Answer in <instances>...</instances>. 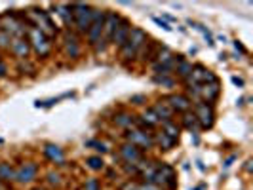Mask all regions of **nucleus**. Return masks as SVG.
<instances>
[{
  "label": "nucleus",
  "instance_id": "obj_1",
  "mask_svg": "<svg viewBox=\"0 0 253 190\" xmlns=\"http://www.w3.org/2000/svg\"><path fill=\"white\" fill-rule=\"evenodd\" d=\"M147 38H149V34L145 32L143 29L139 27H131V32H129V36H127L126 44L120 48V55L122 59H133L137 57V54H139V50L143 48V44L147 42Z\"/></svg>",
  "mask_w": 253,
  "mask_h": 190
},
{
  "label": "nucleus",
  "instance_id": "obj_2",
  "mask_svg": "<svg viewBox=\"0 0 253 190\" xmlns=\"http://www.w3.org/2000/svg\"><path fill=\"white\" fill-rule=\"evenodd\" d=\"M70 12H72V25L80 34H86L92 21H94V8L90 4H70Z\"/></svg>",
  "mask_w": 253,
  "mask_h": 190
},
{
  "label": "nucleus",
  "instance_id": "obj_3",
  "mask_svg": "<svg viewBox=\"0 0 253 190\" xmlns=\"http://www.w3.org/2000/svg\"><path fill=\"white\" fill-rule=\"evenodd\" d=\"M25 38H27V42L31 44V50H34V54H36L38 57H46V55L52 52V42H50V38H48L44 32H40L36 27H29Z\"/></svg>",
  "mask_w": 253,
  "mask_h": 190
},
{
  "label": "nucleus",
  "instance_id": "obj_4",
  "mask_svg": "<svg viewBox=\"0 0 253 190\" xmlns=\"http://www.w3.org/2000/svg\"><path fill=\"white\" fill-rule=\"evenodd\" d=\"M0 30L10 34L12 38H23L27 34V27L23 25V21L15 14H4L0 15Z\"/></svg>",
  "mask_w": 253,
  "mask_h": 190
},
{
  "label": "nucleus",
  "instance_id": "obj_5",
  "mask_svg": "<svg viewBox=\"0 0 253 190\" xmlns=\"http://www.w3.org/2000/svg\"><path fill=\"white\" fill-rule=\"evenodd\" d=\"M126 141L129 145L137 146L139 150H149V148L155 146V137H153V133H147L145 130H137V128L127 130Z\"/></svg>",
  "mask_w": 253,
  "mask_h": 190
},
{
  "label": "nucleus",
  "instance_id": "obj_6",
  "mask_svg": "<svg viewBox=\"0 0 253 190\" xmlns=\"http://www.w3.org/2000/svg\"><path fill=\"white\" fill-rule=\"evenodd\" d=\"M192 112H194V116H196L200 130H210V128H213V124H215V110H213L211 105L198 101L196 105H194V110H192Z\"/></svg>",
  "mask_w": 253,
  "mask_h": 190
},
{
  "label": "nucleus",
  "instance_id": "obj_7",
  "mask_svg": "<svg viewBox=\"0 0 253 190\" xmlns=\"http://www.w3.org/2000/svg\"><path fill=\"white\" fill-rule=\"evenodd\" d=\"M103 19H105V12H101V10H95L94 8V21H92V25H90V29L86 32V36H88V44L90 46H95L103 38Z\"/></svg>",
  "mask_w": 253,
  "mask_h": 190
},
{
  "label": "nucleus",
  "instance_id": "obj_8",
  "mask_svg": "<svg viewBox=\"0 0 253 190\" xmlns=\"http://www.w3.org/2000/svg\"><path fill=\"white\" fill-rule=\"evenodd\" d=\"M63 52L65 55L70 59H76L82 52V46H80V38L72 32V30H65L63 32Z\"/></svg>",
  "mask_w": 253,
  "mask_h": 190
},
{
  "label": "nucleus",
  "instance_id": "obj_9",
  "mask_svg": "<svg viewBox=\"0 0 253 190\" xmlns=\"http://www.w3.org/2000/svg\"><path fill=\"white\" fill-rule=\"evenodd\" d=\"M131 21L127 19V17H122L120 19V23H118V27H116V30H114V34H113V42L118 50L122 48V46L126 44V40H127V36H129V32H131Z\"/></svg>",
  "mask_w": 253,
  "mask_h": 190
},
{
  "label": "nucleus",
  "instance_id": "obj_10",
  "mask_svg": "<svg viewBox=\"0 0 253 190\" xmlns=\"http://www.w3.org/2000/svg\"><path fill=\"white\" fill-rule=\"evenodd\" d=\"M221 95V84L219 82H211V84H202L200 86V101L206 103V105H211L219 99Z\"/></svg>",
  "mask_w": 253,
  "mask_h": 190
},
{
  "label": "nucleus",
  "instance_id": "obj_11",
  "mask_svg": "<svg viewBox=\"0 0 253 190\" xmlns=\"http://www.w3.org/2000/svg\"><path fill=\"white\" fill-rule=\"evenodd\" d=\"M120 19H122V15H118L116 12H105V19H103V40L105 42L113 40V34L120 23Z\"/></svg>",
  "mask_w": 253,
  "mask_h": 190
},
{
  "label": "nucleus",
  "instance_id": "obj_12",
  "mask_svg": "<svg viewBox=\"0 0 253 190\" xmlns=\"http://www.w3.org/2000/svg\"><path fill=\"white\" fill-rule=\"evenodd\" d=\"M164 101L171 107L173 112H181V114L187 112V110H190V107H192V101H190L187 95H181V93H171Z\"/></svg>",
  "mask_w": 253,
  "mask_h": 190
},
{
  "label": "nucleus",
  "instance_id": "obj_13",
  "mask_svg": "<svg viewBox=\"0 0 253 190\" xmlns=\"http://www.w3.org/2000/svg\"><path fill=\"white\" fill-rule=\"evenodd\" d=\"M34 177H36V163L29 162V163H23V165L15 171V183H19V185H29V183L34 181Z\"/></svg>",
  "mask_w": 253,
  "mask_h": 190
},
{
  "label": "nucleus",
  "instance_id": "obj_14",
  "mask_svg": "<svg viewBox=\"0 0 253 190\" xmlns=\"http://www.w3.org/2000/svg\"><path fill=\"white\" fill-rule=\"evenodd\" d=\"M120 158L126 162V163H137L145 156H143V150H139L137 146L124 143V145L120 146Z\"/></svg>",
  "mask_w": 253,
  "mask_h": 190
},
{
  "label": "nucleus",
  "instance_id": "obj_15",
  "mask_svg": "<svg viewBox=\"0 0 253 190\" xmlns=\"http://www.w3.org/2000/svg\"><path fill=\"white\" fill-rule=\"evenodd\" d=\"M10 50L15 57H19L21 61H25L31 54V44L27 42V38H12V44H10Z\"/></svg>",
  "mask_w": 253,
  "mask_h": 190
},
{
  "label": "nucleus",
  "instance_id": "obj_16",
  "mask_svg": "<svg viewBox=\"0 0 253 190\" xmlns=\"http://www.w3.org/2000/svg\"><path fill=\"white\" fill-rule=\"evenodd\" d=\"M153 110H155V114L158 116V120H160V124H162V122H169V120L173 118V114H175V112L171 110V107H169L164 99H160V101L156 103L155 107H153Z\"/></svg>",
  "mask_w": 253,
  "mask_h": 190
},
{
  "label": "nucleus",
  "instance_id": "obj_17",
  "mask_svg": "<svg viewBox=\"0 0 253 190\" xmlns=\"http://www.w3.org/2000/svg\"><path fill=\"white\" fill-rule=\"evenodd\" d=\"M113 122L118 128H122V130H131V128L137 126V116H133V114H129V112H118V114L113 118Z\"/></svg>",
  "mask_w": 253,
  "mask_h": 190
},
{
  "label": "nucleus",
  "instance_id": "obj_18",
  "mask_svg": "<svg viewBox=\"0 0 253 190\" xmlns=\"http://www.w3.org/2000/svg\"><path fill=\"white\" fill-rule=\"evenodd\" d=\"M44 154H46V158L52 162H56V163H65V154H63V150L59 148L57 145H46L44 146Z\"/></svg>",
  "mask_w": 253,
  "mask_h": 190
},
{
  "label": "nucleus",
  "instance_id": "obj_19",
  "mask_svg": "<svg viewBox=\"0 0 253 190\" xmlns=\"http://www.w3.org/2000/svg\"><path fill=\"white\" fill-rule=\"evenodd\" d=\"M181 124H183L185 130H189L190 133H196L200 130V126H198V120L194 116V112L192 110H187L183 112V116H181Z\"/></svg>",
  "mask_w": 253,
  "mask_h": 190
},
{
  "label": "nucleus",
  "instance_id": "obj_20",
  "mask_svg": "<svg viewBox=\"0 0 253 190\" xmlns=\"http://www.w3.org/2000/svg\"><path fill=\"white\" fill-rule=\"evenodd\" d=\"M141 124L147 128V130H151V128H155V126H158L160 124V120H158V116L155 114V110L153 109H145L143 112H141Z\"/></svg>",
  "mask_w": 253,
  "mask_h": 190
},
{
  "label": "nucleus",
  "instance_id": "obj_21",
  "mask_svg": "<svg viewBox=\"0 0 253 190\" xmlns=\"http://www.w3.org/2000/svg\"><path fill=\"white\" fill-rule=\"evenodd\" d=\"M56 14L63 19L65 25H72V12H70V4H56L54 6Z\"/></svg>",
  "mask_w": 253,
  "mask_h": 190
},
{
  "label": "nucleus",
  "instance_id": "obj_22",
  "mask_svg": "<svg viewBox=\"0 0 253 190\" xmlns=\"http://www.w3.org/2000/svg\"><path fill=\"white\" fill-rule=\"evenodd\" d=\"M179 132H181V128H179L173 120H169V122H162V133H166L169 139L177 141V139H179Z\"/></svg>",
  "mask_w": 253,
  "mask_h": 190
},
{
  "label": "nucleus",
  "instance_id": "obj_23",
  "mask_svg": "<svg viewBox=\"0 0 253 190\" xmlns=\"http://www.w3.org/2000/svg\"><path fill=\"white\" fill-rule=\"evenodd\" d=\"M175 73H177L179 78L189 80V78H190V73H192V63H190V61H187V57H185L183 61H179V63H177Z\"/></svg>",
  "mask_w": 253,
  "mask_h": 190
},
{
  "label": "nucleus",
  "instance_id": "obj_24",
  "mask_svg": "<svg viewBox=\"0 0 253 190\" xmlns=\"http://www.w3.org/2000/svg\"><path fill=\"white\" fill-rule=\"evenodd\" d=\"M0 181L2 183H12V181H15V169L10 163H6V162L0 163Z\"/></svg>",
  "mask_w": 253,
  "mask_h": 190
},
{
  "label": "nucleus",
  "instance_id": "obj_25",
  "mask_svg": "<svg viewBox=\"0 0 253 190\" xmlns=\"http://www.w3.org/2000/svg\"><path fill=\"white\" fill-rule=\"evenodd\" d=\"M158 143V145L162 146L164 150H169V148H173V146L177 145V141H173V139H169L166 133H158L155 137V145Z\"/></svg>",
  "mask_w": 253,
  "mask_h": 190
},
{
  "label": "nucleus",
  "instance_id": "obj_26",
  "mask_svg": "<svg viewBox=\"0 0 253 190\" xmlns=\"http://www.w3.org/2000/svg\"><path fill=\"white\" fill-rule=\"evenodd\" d=\"M185 86H187V93L190 95L189 99L192 101H200V86L202 84H194V82H190V80H185Z\"/></svg>",
  "mask_w": 253,
  "mask_h": 190
},
{
  "label": "nucleus",
  "instance_id": "obj_27",
  "mask_svg": "<svg viewBox=\"0 0 253 190\" xmlns=\"http://www.w3.org/2000/svg\"><path fill=\"white\" fill-rule=\"evenodd\" d=\"M86 163H88V167L94 169V171H101V169L105 167V162H103L101 156H92V158L86 160Z\"/></svg>",
  "mask_w": 253,
  "mask_h": 190
},
{
  "label": "nucleus",
  "instance_id": "obj_28",
  "mask_svg": "<svg viewBox=\"0 0 253 190\" xmlns=\"http://www.w3.org/2000/svg\"><path fill=\"white\" fill-rule=\"evenodd\" d=\"M86 146H88V148H94V150H97V152H101V154H107V152H109L107 145H105V143H101V141H95V139H90V141H86Z\"/></svg>",
  "mask_w": 253,
  "mask_h": 190
},
{
  "label": "nucleus",
  "instance_id": "obj_29",
  "mask_svg": "<svg viewBox=\"0 0 253 190\" xmlns=\"http://www.w3.org/2000/svg\"><path fill=\"white\" fill-rule=\"evenodd\" d=\"M153 80H155L158 86H164V88H173V86H175V80H173L171 76H156L155 74Z\"/></svg>",
  "mask_w": 253,
  "mask_h": 190
},
{
  "label": "nucleus",
  "instance_id": "obj_30",
  "mask_svg": "<svg viewBox=\"0 0 253 190\" xmlns=\"http://www.w3.org/2000/svg\"><path fill=\"white\" fill-rule=\"evenodd\" d=\"M61 173H57V171H50L48 175H46V181H48V185H52V187H59L61 185Z\"/></svg>",
  "mask_w": 253,
  "mask_h": 190
},
{
  "label": "nucleus",
  "instance_id": "obj_31",
  "mask_svg": "<svg viewBox=\"0 0 253 190\" xmlns=\"http://www.w3.org/2000/svg\"><path fill=\"white\" fill-rule=\"evenodd\" d=\"M10 44H12V36L0 30V48H2V50H6V48H10Z\"/></svg>",
  "mask_w": 253,
  "mask_h": 190
},
{
  "label": "nucleus",
  "instance_id": "obj_32",
  "mask_svg": "<svg viewBox=\"0 0 253 190\" xmlns=\"http://www.w3.org/2000/svg\"><path fill=\"white\" fill-rule=\"evenodd\" d=\"M84 190H101V185H99L97 179H88L84 185Z\"/></svg>",
  "mask_w": 253,
  "mask_h": 190
},
{
  "label": "nucleus",
  "instance_id": "obj_33",
  "mask_svg": "<svg viewBox=\"0 0 253 190\" xmlns=\"http://www.w3.org/2000/svg\"><path fill=\"white\" fill-rule=\"evenodd\" d=\"M153 21H155L158 27H162V29L166 30V32H171V30H173V27H171L169 23H166L164 19H160V17H153Z\"/></svg>",
  "mask_w": 253,
  "mask_h": 190
},
{
  "label": "nucleus",
  "instance_id": "obj_34",
  "mask_svg": "<svg viewBox=\"0 0 253 190\" xmlns=\"http://www.w3.org/2000/svg\"><path fill=\"white\" fill-rule=\"evenodd\" d=\"M120 190H139V183H135V181H127L126 185H122V189Z\"/></svg>",
  "mask_w": 253,
  "mask_h": 190
},
{
  "label": "nucleus",
  "instance_id": "obj_35",
  "mask_svg": "<svg viewBox=\"0 0 253 190\" xmlns=\"http://www.w3.org/2000/svg\"><path fill=\"white\" fill-rule=\"evenodd\" d=\"M139 190H164V189L156 187L153 183H139Z\"/></svg>",
  "mask_w": 253,
  "mask_h": 190
},
{
  "label": "nucleus",
  "instance_id": "obj_36",
  "mask_svg": "<svg viewBox=\"0 0 253 190\" xmlns=\"http://www.w3.org/2000/svg\"><path fill=\"white\" fill-rule=\"evenodd\" d=\"M129 101L133 103V105H143V103H147V97L145 95H131Z\"/></svg>",
  "mask_w": 253,
  "mask_h": 190
},
{
  "label": "nucleus",
  "instance_id": "obj_37",
  "mask_svg": "<svg viewBox=\"0 0 253 190\" xmlns=\"http://www.w3.org/2000/svg\"><path fill=\"white\" fill-rule=\"evenodd\" d=\"M232 84H234V86H238V88H244V80L238 78V76H232Z\"/></svg>",
  "mask_w": 253,
  "mask_h": 190
},
{
  "label": "nucleus",
  "instance_id": "obj_38",
  "mask_svg": "<svg viewBox=\"0 0 253 190\" xmlns=\"http://www.w3.org/2000/svg\"><path fill=\"white\" fill-rule=\"evenodd\" d=\"M6 73H8V67H6L2 61H0V78H4V76H6Z\"/></svg>",
  "mask_w": 253,
  "mask_h": 190
},
{
  "label": "nucleus",
  "instance_id": "obj_39",
  "mask_svg": "<svg viewBox=\"0 0 253 190\" xmlns=\"http://www.w3.org/2000/svg\"><path fill=\"white\" fill-rule=\"evenodd\" d=\"M234 48H236V50H238V52H242V54H248V50H246V48H244V46L240 44L238 40H234Z\"/></svg>",
  "mask_w": 253,
  "mask_h": 190
},
{
  "label": "nucleus",
  "instance_id": "obj_40",
  "mask_svg": "<svg viewBox=\"0 0 253 190\" xmlns=\"http://www.w3.org/2000/svg\"><path fill=\"white\" fill-rule=\"evenodd\" d=\"M6 189V187H4V183H2V181H0V190H4Z\"/></svg>",
  "mask_w": 253,
  "mask_h": 190
},
{
  "label": "nucleus",
  "instance_id": "obj_41",
  "mask_svg": "<svg viewBox=\"0 0 253 190\" xmlns=\"http://www.w3.org/2000/svg\"><path fill=\"white\" fill-rule=\"evenodd\" d=\"M34 190H44V189H34Z\"/></svg>",
  "mask_w": 253,
  "mask_h": 190
}]
</instances>
